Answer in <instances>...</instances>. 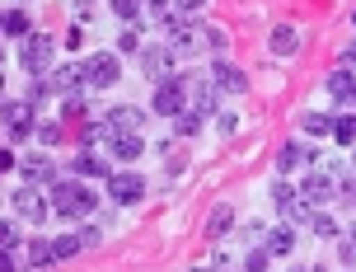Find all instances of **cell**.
<instances>
[{"label":"cell","mask_w":356,"mask_h":272,"mask_svg":"<svg viewBox=\"0 0 356 272\" xmlns=\"http://www.w3.org/2000/svg\"><path fill=\"white\" fill-rule=\"evenodd\" d=\"M296 272H309V268H296Z\"/></svg>","instance_id":"obj_43"},{"label":"cell","mask_w":356,"mask_h":272,"mask_svg":"<svg viewBox=\"0 0 356 272\" xmlns=\"http://www.w3.org/2000/svg\"><path fill=\"white\" fill-rule=\"evenodd\" d=\"M94 207H99V198H94V193H89L80 179H56V183H52V216L85 221Z\"/></svg>","instance_id":"obj_1"},{"label":"cell","mask_w":356,"mask_h":272,"mask_svg":"<svg viewBox=\"0 0 356 272\" xmlns=\"http://www.w3.org/2000/svg\"><path fill=\"white\" fill-rule=\"evenodd\" d=\"M193 272H211V268H193Z\"/></svg>","instance_id":"obj_42"},{"label":"cell","mask_w":356,"mask_h":272,"mask_svg":"<svg viewBox=\"0 0 356 272\" xmlns=\"http://www.w3.org/2000/svg\"><path fill=\"white\" fill-rule=\"evenodd\" d=\"M333 141L356 145V113H338V118H333Z\"/></svg>","instance_id":"obj_22"},{"label":"cell","mask_w":356,"mask_h":272,"mask_svg":"<svg viewBox=\"0 0 356 272\" xmlns=\"http://www.w3.org/2000/svg\"><path fill=\"white\" fill-rule=\"evenodd\" d=\"M188 94H193V109L197 113H216V104H220V90L207 85V80H188Z\"/></svg>","instance_id":"obj_17"},{"label":"cell","mask_w":356,"mask_h":272,"mask_svg":"<svg viewBox=\"0 0 356 272\" xmlns=\"http://www.w3.org/2000/svg\"><path fill=\"white\" fill-rule=\"evenodd\" d=\"M352 19H356V15H352Z\"/></svg>","instance_id":"obj_44"},{"label":"cell","mask_w":356,"mask_h":272,"mask_svg":"<svg viewBox=\"0 0 356 272\" xmlns=\"http://www.w3.org/2000/svg\"><path fill=\"white\" fill-rule=\"evenodd\" d=\"M267 42H272V52H277V56H291V52H300V29H296V24H277Z\"/></svg>","instance_id":"obj_16"},{"label":"cell","mask_w":356,"mask_h":272,"mask_svg":"<svg viewBox=\"0 0 356 272\" xmlns=\"http://www.w3.org/2000/svg\"><path fill=\"white\" fill-rule=\"evenodd\" d=\"M38 104H29V99H15V104H5V122H10V141H24V136H33V127H38Z\"/></svg>","instance_id":"obj_8"},{"label":"cell","mask_w":356,"mask_h":272,"mask_svg":"<svg viewBox=\"0 0 356 272\" xmlns=\"http://www.w3.org/2000/svg\"><path fill=\"white\" fill-rule=\"evenodd\" d=\"M267 263H272V249H249V258H244V272H267Z\"/></svg>","instance_id":"obj_31"},{"label":"cell","mask_w":356,"mask_h":272,"mask_svg":"<svg viewBox=\"0 0 356 272\" xmlns=\"http://www.w3.org/2000/svg\"><path fill=\"white\" fill-rule=\"evenodd\" d=\"M99 239H104L99 225H80V244H85V249H99Z\"/></svg>","instance_id":"obj_37"},{"label":"cell","mask_w":356,"mask_h":272,"mask_svg":"<svg viewBox=\"0 0 356 272\" xmlns=\"http://www.w3.org/2000/svg\"><path fill=\"white\" fill-rule=\"evenodd\" d=\"M174 131H178V136H197V131H202V113H197V109H183L174 118Z\"/></svg>","instance_id":"obj_27"},{"label":"cell","mask_w":356,"mask_h":272,"mask_svg":"<svg viewBox=\"0 0 356 272\" xmlns=\"http://www.w3.org/2000/svg\"><path fill=\"white\" fill-rule=\"evenodd\" d=\"M141 75L145 80H174V47H141Z\"/></svg>","instance_id":"obj_7"},{"label":"cell","mask_w":356,"mask_h":272,"mask_svg":"<svg viewBox=\"0 0 356 272\" xmlns=\"http://www.w3.org/2000/svg\"><path fill=\"white\" fill-rule=\"evenodd\" d=\"M300 193L309 202H333V198H338V179H328V174H305Z\"/></svg>","instance_id":"obj_14"},{"label":"cell","mask_w":356,"mask_h":272,"mask_svg":"<svg viewBox=\"0 0 356 272\" xmlns=\"http://www.w3.org/2000/svg\"><path fill=\"white\" fill-rule=\"evenodd\" d=\"M108 150H113V160L131 164V160L145 155V136L141 131H113V136H108Z\"/></svg>","instance_id":"obj_13"},{"label":"cell","mask_w":356,"mask_h":272,"mask_svg":"<svg viewBox=\"0 0 356 272\" xmlns=\"http://www.w3.org/2000/svg\"><path fill=\"white\" fill-rule=\"evenodd\" d=\"M272 202H277V211H282L291 225H309V221H314V202L305 198L300 188H291L286 179L272 183Z\"/></svg>","instance_id":"obj_2"},{"label":"cell","mask_w":356,"mask_h":272,"mask_svg":"<svg viewBox=\"0 0 356 272\" xmlns=\"http://www.w3.org/2000/svg\"><path fill=\"white\" fill-rule=\"evenodd\" d=\"M118 47H122V52H136V47H141V38H136V29H122V38H118Z\"/></svg>","instance_id":"obj_38"},{"label":"cell","mask_w":356,"mask_h":272,"mask_svg":"<svg viewBox=\"0 0 356 272\" xmlns=\"http://www.w3.org/2000/svg\"><path fill=\"white\" fill-rule=\"evenodd\" d=\"M52 94V80H42V75H33V85H29V104H42Z\"/></svg>","instance_id":"obj_33"},{"label":"cell","mask_w":356,"mask_h":272,"mask_svg":"<svg viewBox=\"0 0 356 272\" xmlns=\"http://www.w3.org/2000/svg\"><path fill=\"white\" fill-rule=\"evenodd\" d=\"M338 202L356 207V169H352V174H342V183H338Z\"/></svg>","instance_id":"obj_32"},{"label":"cell","mask_w":356,"mask_h":272,"mask_svg":"<svg viewBox=\"0 0 356 272\" xmlns=\"http://www.w3.org/2000/svg\"><path fill=\"white\" fill-rule=\"evenodd\" d=\"M85 66H89V85H99V90H113V85H118V75H122V66H118V56H113V52L85 56Z\"/></svg>","instance_id":"obj_9"},{"label":"cell","mask_w":356,"mask_h":272,"mask_svg":"<svg viewBox=\"0 0 356 272\" xmlns=\"http://www.w3.org/2000/svg\"><path fill=\"white\" fill-rule=\"evenodd\" d=\"M230 225H234V207H225V202H220V207L211 211V221H207V235H211V239H220L225 230H230Z\"/></svg>","instance_id":"obj_24"},{"label":"cell","mask_w":356,"mask_h":272,"mask_svg":"<svg viewBox=\"0 0 356 272\" xmlns=\"http://www.w3.org/2000/svg\"><path fill=\"white\" fill-rule=\"evenodd\" d=\"M0 24H5V33L19 38V42L29 38V15H24V10H5V15H0Z\"/></svg>","instance_id":"obj_26"},{"label":"cell","mask_w":356,"mask_h":272,"mask_svg":"<svg viewBox=\"0 0 356 272\" xmlns=\"http://www.w3.org/2000/svg\"><path fill=\"white\" fill-rule=\"evenodd\" d=\"M24 179L29 183H56V164L42 160V155H33V160H24Z\"/></svg>","instance_id":"obj_20"},{"label":"cell","mask_w":356,"mask_h":272,"mask_svg":"<svg viewBox=\"0 0 356 272\" xmlns=\"http://www.w3.org/2000/svg\"><path fill=\"white\" fill-rule=\"evenodd\" d=\"M309 164H314V145L296 136V141L282 145V155H277V174H296V169H309Z\"/></svg>","instance_id":"obj_12"},{"label":"cell","mask_w":356,"mask_h":272,"mask_svg":"<svg viewBox=\"0 0 356 272\" xmlns=\"http://www.w3.org/2000/svg\"><path fill=\"white\" fill-rule=\"evenodd\" d=\"M0 244H5V254L19 249V225H15V221H5V225H0Z\"/></svg>","instance_id":"obj_35"},{"label":"cell","mask_w":356,"mask_h":272,"mask_svg":"<svg viewBox=\"0 0 356 272\" xmlns=\"http://www.w3.org/2000/svg\"><path fill=\"white\" fill-rule=\"evenodd\" d=\"M342 61H347V66H356V42L347 47V52H342Z\"/></svg>","instance_id":"obj_41"},{"label":"cell","mask_w":356,"mask_h":272,"mask_svg":"<svg viewBox=\"0 0 356 272\" xmlns=\"http://www.w3.org/2000/svg\"><path fill=\"white\" fill-rule=\"evenodd\" d=\"M183 104H188V80H183V75H174V80L155 85V99H150V109L160 113V118H178V113H183Z\"/></svg>","instance_id":"obj_3"},{"label":"cell","mask_w":356,"mask_h":272,"mask_svg":"<svg viewBox=\"0 0 356 272\" xmlns=\"http://www.w3.org/2000/svg\"><path fill=\"white\" fill-rule=\"evenodd\" d=\"M328 94H333V99H347V104L356 99V80H352V71H347V66H338V71L328 75Z\"/></svg>","instance_id":"obj_19"},{"label":"cell","mask_w":356,"mask_h":272,"mask_svg":"<svg viewBox=\"0 0 356 272\" xmlns=\"http://www.w3.org/2000/svg\"><path fill=\"white\" fill-rule=\"evenodd\" d=\"M47 80H52V90H56V94H85V85H89V66H85V61H71V66H56Z\"/></svg>","instance_id":"obj_10"},{"label":"cell","mask_w":356,"mask_h":272,"mask_svg":"<svg viewBox=\"0 0 356 272\" xmlns=\"http://www.w3.org/2000/svg\"><path fill=\"white\" fill-rule=\"evenodd\" d=\"M108 198H113V207H131V202L145 198V179L141 174H108Z\"/></svg>","instance_id":"obj_6"},{"label":"cell","mask_w":356,"mask_h":272,"mask_svg":"<svg viewBox=\"0 0 356 272\" xmlns=\"http://www.w3.org/2000/svg\"><path fill=\"white\" fill-rule=\"evenodd\" d=\"M61 113H66V118H80V113H85V94H66Z\"/></svg>","instance_id":"obj_36"},{"label":"cell","mask_w":356,"mask_h":272,"mask_svg":"<svg viewBox=\"0 0 356 272\" xmlns=\"http://www.w3.org/2000/svg\"><path fill=\"white\" fill-rule=\"evenodd\" d=\"M202 5H207V0H178V10H183V15H193V10H202Z\"/></svg>","instance_id":"obj_40"},{"label":"cell","mask_w":356,"mask_h":272,"mask_svg":"<svg viewBox=\"0 0 356 272\" xmlns=\"http://www.w3.org/2000/svg\"><path fill=\"white\" fill-rule=\"evenodd\" d=\"M216 127H220V136H230L239 122H234V113H216Z\"/></svg>","instance_id":"obj_39"},{"label":"cell","mask_w":356,"mask_h":272,"mask_svg":"<svg viewBox=\"0 0 356 272\" xmlns=\"http://www.w3.org/2000/svg\"><path fill=\"white\" fill-rule=\"evenodd\" d=\"M113 131H141L145 127V113L141 109H131V104H122V109H113Z\"/></svg>","instance_id":"obj_18"},{"label":"cell","mask_w":356,"mask_h":272,"mask_svg":"<svg viewBox=\"0 0 356 272\" xmlns=\"http://www.w3.org/2000/svg\"><path fill=\"white\" fill-rule=\"evenodd\" d=\"M29 263H33V268H52L56 263V244L52 239H33V244H29Z\"/></svg>","instance_id":"obj_23"},{"label":"cell","mask_w":356,"mask_h":272,"mask_svg":"<svg viewBox=\"0 0 356 272\" xmlns=\"http://www.w3.org/2000/svg\"><path fill=\"white\" fill-rule=\"evenodd\" d=\"M71 174H80V179H89V174H104V179H108V174H113V164H108L104 155H94V150L85 145V150L71 160Z\"/></svg>","instance_id":"obj_15"},{"label":"cell","mask_w":356,"mask_h":272,"mask_svg":"<svg viewBox=\"0 0 356 272\" xmlns=\"http://www.w3.org/2000/svg\"><path fill=\"white\" fill-rule=\"evenodd\" d=\"M300 131L305 136H333V118L328 113H300Z\"/></svg>","instance_id":"obj_21"},{"label":"cell","mask_w":356,"mask_h":272,"mask_svg":"<svg viewBox=\"0 0 356 272\" xmlns=\"http://www.w3.org/2000/svg\"><path fill=\"white\" fill-rule=\"evenodd\" d=\"M10 207H15L24 221H42V216H52V198H42V193H38V183H24V188H15Z\"/></svg>","instance_id":"obj_4"},{"label":"cell","mask_w":356,"mask_h":272,"mask_svg":"<svg viewBox=\"0 0 356 272\" xmlns=\"http://www.w3.org/2000/svg\"><path fill=\"white\" fill-rule=\"evenodd\" d=\"M211 85L220 94H244V90H249V75L239 71L234 61H225V56H220V61H211Z\"/></svg>","instance_id":"obj_11"},{"label":"cell","mask_w":356,"mask_h":272,"mask_svg":"<svg viewBox=\"0 0 356 272\" xmlns=\"http://www.w3.org/2000/svg\"><path fill=\"white\" fill-rule=\"evenodd\" d=\"M33 141H42V145H56L61 141V122H52V118H42L33 127Z\"/></svg>","instance_id":"obj_29"},{"label":"cell","mask_w":356,"mask_h":272,"mask_svg":"<svg viewBox=\"0 0 356 272\" xmlns=\"http://www.w3.org/2000/svg\"><path fill=\"white\" fill-rule=\"evenodd\" d=\"M52 52H56V42H52L47 33H29V38H24V52H19V61H24L33 75H42L47 66H52Z\"/></svg>","instance_id":"obj_5"},{"label":"cell","mask_w":356,"mask_h":272,"mask_svg":"<svg viewBox=\"0 0 356 272\" xmlns=\"http://www.w3.org/2000/svg\"><path fill=\"white\" fill-rule=\"evenodd\" d=\"M113 10H118L127 24H136V15H141V0H113Z\"/></svg>","instance_id":"obj_34"},{"label":"cell","mask_w":356,"mask_h":272,"mask_svg":"<svg viewBox=\"0 0 356 272\" xmlns=\"http://www.w3.org/2000/svg\"><path fill=\"white\" fill-rule=\"evenodd\" d=\"M309 230H314V235H323V239H333V235H338V216H328V211H314Z\"/></svg>","instance_id":"obj_30"},{"label":"cell","mask_w":356,"mask_h":272,"mask_svg":"<svg viewBox=\"0 0 356 272\" xmlns=\"http://www.w3.org/2000/svg\"><path fill=\"white\" fill-rule=\"evenodd\" d=\"M267 249H272V254H291V249H296V230H291V225L267 230Z\"/></svg>","instance_id":"obj_25"},{"label":"cell","mask_w":356,"mask_h":272,"mask_svg":"<svg viewBox=\"0 0 356 272\" xmlns=\"http://www.w3.org/2000/svg\"><path fill=\"white\" fill-rule=\"evenodd\" d=\"M52 244H56V263H66V258L85 254V244H80V235H61V239H52Z\"/></svg>","instance_id":"obj_28"}]
</instances>
